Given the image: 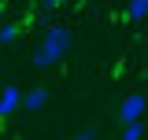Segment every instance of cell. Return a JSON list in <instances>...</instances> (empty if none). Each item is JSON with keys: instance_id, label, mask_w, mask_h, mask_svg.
Instances as JSON below:
<instances>
[{"instance_id": "7a4b0ae2", "label": "cell", "mask_w": 148, "mask_h": 140, "mask_svg": "<svg viewBox=\"0 0 148 140\" xmlns=\"http://www.w3.org/2000/svg\"><path fill=\"white\" fill-rule=\"evenodd\" d=\"M145 111H148V96L145 92H130L122 100V107H119V122H137Z\"/></svg>"}, {"instance_id": "5b68a950", "label": "cell", "mask_w": 148, "mask_h": 140, "mask_svg": "<svg viewBox=\"0 0 148 140\" xmlns=\"http://www.w3.org/2000/svg\"><path fill=\"white\" fill-rule=\"evenodd\" d=\"M126 18H133V22L148 18V0H130L126 4Z\"/></svg>"}, {"instance_id": "52a82bcc", "label": "cell", "mask_w": 148, "mask_h": 140, "mask_svg": "<svg viewBox=\"0 0 148 140\" xmlns=\"http://www.w3.org/2000/svg\"><path fill=\"white\" fill-rule=\"evenodd\" d=\"M0 41H4V44L18 41V22H4V26H0Z\"/></svg>"}, {"instance_id": "9c48e42d", "label": "cell", "mask_w": 148, "mask_h": 140, "mask_svg": "<svg viewBox=\"0 0 148 140\" xmlns=\"http://www.w3.org/2000/svg\"><path fill=\"white\" fill-rule=\"evenodd\" d=\"M74 140H96V129H82V133H78Z\"/></svg>"}, {"instance_id": "ba28073f", "label": "cell", "mask_w": 148, "mask_h": 140, "mask_svg": "<svg viewBox=\"0 0 148 140\" xmlns=\"http://www.w3.org/2000/svg\"><path fill=\"white\" fill-rule=\"evenodd\" d=\"M63 4H67V0H41V7H45V11H56V7H63Z\"/></svg>"}, {"instance_id": "8992f818", "label": "cell", "mask_w": 148, "mask_h": 140, "mask_svg": "<svg viewBox=\"0 0 148 140\" xmlns=\"http://www.w3.org/2000/svg\"><path fill=\"white\" fill-rule=\"evenodd\" d=\"M145 137V122H122V140H141Z\"/></svg>"}, {"instance_id": "6da1fadb", "label": "cell", "mask_w": 148, "mask_h": 140, "mask_svg": "<svg viewBox=\"0 0 148 140\" xmlns=\"http://www.w3.org/2000/svg\"><path fill=\"white\" fill-rule=\"evenodd\" d=\"M71 30L67 26H48L45 30V37H41V44L34 48V55H30V63H34L37 70H48L56 67V63H63L67 59V52H71Z\"/></svg>"}, {"instance_id": "3957f363", "label": "cell", "mask_w": 148, "mask_h": 140, "mask_svg": "<svg viewBox=\"0 0 148 140\" xmlns=\"http://www.w3.org/2000/svg\"><path fill=\"white\" fill-rule=\"evenodd\" d=\"M22 111V92L15 85H0V118H11Z\"/></svg>"}, {"instance_id": "277c9868", "label": "cell", "mask_w": 148, "mask_h": 140, "mask_svg": "<svg viewBox=\"0 0 148 140\" xmlns=\"http://www.w3.org/2000/svg\"><path fill=\"white\" fill-rule=\"evenodd\" d=\"M45 103H48V88L45 85H34L22 92V111H41Z\"/></svg>"}, {"instance_id": "30bf717a", "label": "cell", "mask_w": 148, "mask_h": 140, "mask_svg": "<svg viewBox=\"0 0 148 140\" xmlns=\"http://www.w3.org/2000/svg\"><path fill=\"white\" fill-rule=\"evenodd\" d=\"M15 140H22V137H15Z\"/></svg>"}]
</instances>
